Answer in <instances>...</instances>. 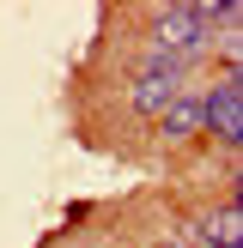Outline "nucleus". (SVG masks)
I'll return each instance as SVG.
<instances>
[{
  "label": "nucleus",
  "mask_w": 243,
  "mask_h": 248,
  "mask_svg": "<svg viewBox=\"0 0 243 248\" xmlns=\"http://www.w3.org/2000/svg\"><path fill=\"white\" fill-rule=\"evenodd\" d=\"M152 48L170 61H194L201 48H213V6H164L152 24Z\"/></svg>",
  "instance_id": "1"
},
{
  "label": "nucleus",
  "mask_w": 243,
  "mask_h": 248,
  "mask_svg": "<svg viewBox=\"0 0 243 248\" xmlns=\"http://www.w3.org/2000/svg\"><path fill=\"white\" fill-rule=\"evenodd\" d=\"M182 73H189V61H170V55L152 48L146 67H140V79H134V109H140V115H164L182 97Z\"/></svg>",
  "instance_id": "2"
},
{
  "label": "nucleus",
  "mask_w": 243,
  "mask_h": 248,
  "mask_svg": "<svg viewBox=\"0 0 243 248\" xmlns=\"http://www.w3.org/2000/svg\"><path fill=\"white\" fill-rule=\"evenodd\" d=\"M201 133H213L219 145L243 140V85L231 79V73L213 85V91H201Z\"/></svg>",
  "instance_id": "3"
},
{
  "label": "nucleus",
  "mask_w": 243,
  "mask_h": 248,
  "mask_svg": "<svg viewBox=\"0 0 243 248\" xmlns=\"http://www.w3.org/2000/svg\"><path fill=\"white\" fill-rule=\"evenodd\" d=\"M182 242H207V248H237L243 242V212L237 206H219V212H207L201 224L189 230Z\"/></svg>",
  "instance_id": "4"
},
{
  "label": "nucleus",
  "mask_w": 243,
  "mask_h": 248,
  "mask_svg": "<svg viewBox=\"0 0 243 248\" xmlns=\"http://www.w3.org/2000/svg\"><path fill=\"white\" fill-rule=\"evenodd\" d=\"M158 133H164L170 145H182V140H194L201 133V91H182L176 103L158 115Z\"/></svg>",
  "instance_id": "5"
}]
</instances>
